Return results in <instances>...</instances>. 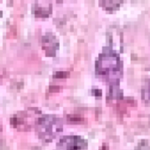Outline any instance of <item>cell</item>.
<instances>
[{
    "instance_id": "obj_4",
    "label": "cell",
    "mask_w": 150,
    "mask_h": 150,
    "mask_svg": "<svg viewBox=\"0 0 150 150\" xmlns=\"http://www.w3.org/2000/svg\"><path fill=\"white\" fill-rule=\"evenodd\" d=\"M142 98L146 105H150V78L146 79L142 85Z\"/></svg>"
},
{
    "instance_id": "obj_5",
    "label": "cell",
    "mask_w": 150,
    "mask_h": 150,
    "mask_svg": "<svg viewBox=\"0 0 150 150\" xmlns=\"http://www.w3.org/2000/svg\"><path fill=\"white\" fill-rule=\"evenodd\" d=\"M122 4L121 1H112V0H108V1H100L99 4L105 10L107 11H113L116 10L120 7V5Z\"/></svg>"
},
{
    "instance_id": "obj_2",
    "label": "cell",
    "mask_w": 150,
    "mask_h": 150,
    "mask_svg": "<svg viewBox=\"0 0 150 150\" xmlns=\"http://www.w3.org/2000/svg\"><path fill=\"white\" fill-rule=\"evenodd\" d=\"M39 127L40 128V133L41 137L47 142H50L62 131V124L60 119L54 116H46L40 119Z\"/></svg>"
},
{
    "instance_id": "obj_3",
    "label": "cell",
    "mask_w": 150,
    "mask_h": 150,
    "mask_svg": "<svg viewBox=\"0 0 150 150\" xmlns=\"http://www.w3.org/2000/svg\"><path fill=\"white\" fill-rule=\"evenodd\" d=\"M88 147L85 139L77 135L63 137L57 144V150H83Z\"/></svg>"
},
{
    "instance_id": "obj_1",
    "label": "cell",
    "mask_w": 150,
    "mask_h": 150,
    "mask_svg": "<svg viewBox=\"0 0 150 150\" xmlns=\"http://www.w3.org/2000/svg\"><path fill=\"white\" fill-rule=\"evenodd\" d=\"M96 73L98 76L110 83L118 86L123 75V62L119 54L110 47L103 48L96 62Z\"/></svg>"
},
{
    "instance_id": "obj_6",
    "label": "cell",
    "mask_w": 150,
    "mask_h": 150,
    "mask_svg": "<svg viewBox=\"0 0 150 150\" xmlns=\"http://www.w3.org/2000/svg\"><path fill=\"white\" fill-rule=\"evenodd\" d=\"M135 150H150V145L149 142L146 140L140 142V143L136 147Z\"/></svg>"
}]
</instances>
